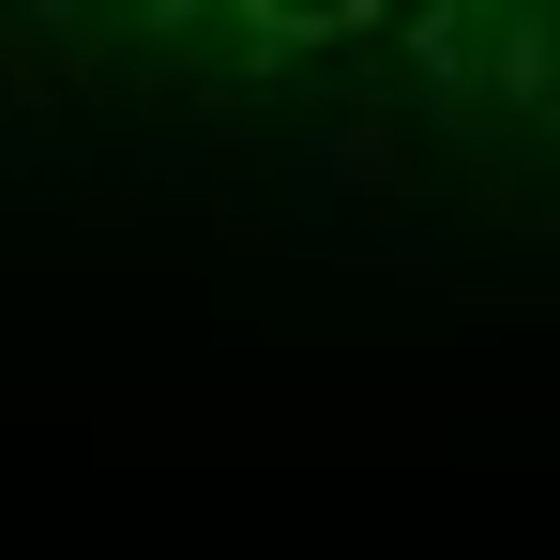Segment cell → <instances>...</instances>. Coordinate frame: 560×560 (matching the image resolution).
I'll return each mask as SVG.
<instances>
[{"mask_svg": "<svg viewBox=\"0 0 560 560\" xmlns=\"http://www.w3.org/2000/svg\"><path fill=\"white\" fill-rule=\"evenodd\" d=\"M364 15H378V0H243V31H258V46H349Z\"/></svg>", "mask_w": 560, "mask_h": 560, "instance_id": "cell-1", "label": "cell"}]
</instances>
